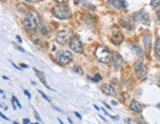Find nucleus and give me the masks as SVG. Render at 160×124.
<instances>
[{"mask_svg":"<svg viewBox=\"0 0 160 124\" xmlns=\"http://www.w3.org/2000/svg\"><path fill=\"white\" fill-rule=\"evenodd\" d=\"M129 107H130V109H132V111H135V112H140L141 109H142L141 105L137 102V100H135V99H132V100Z\"/></svg>","mask_w":160,"mask_h":124,"instance_id":"12","label":"nucleus"},{"mask_svg":"<svg viewBox=\"0 0 160 124\" xmlns=\"http://www.w3.org/2000/svg\"><path fill=\"white\" fill-rule=\"evenodd\" d=\"M113 64H114V67L116 69H119L121 65L124 64V59L121 57V54H119L118 52H113Z\"/></svg>","mask_w":160,"mask_h":124,"instance_id":"8","label":"nucleus"},{"mask_svg":"<svg viewBox=\"0 0 160 124\" xmlns=\"http://www.w3.org/2000/svg\"><path fill=\"white\" fill-rule=\"evenodd\" d=\"M75 115L79 118V119H81V118H82V117H81V115H80V114L78 113V112H75Z\"/></svg>","mask_w":160,"mask_h":124,"instance_id":"29","label":"nucleus"},{"mask_svg":"<svg viewBox=\"0 0 160 124\" xmlns=\"http://www.w3.org/2000/svg\"><path fill=\"white\" fill-rule=\"evenodd\" d=\"M69 45H70V48L72 49L74 52L81 53L83 51V44L79 37H73L72 40H70Z\"/></svg>","mask_w":160,"mask_h":124,"instance_id":"7","label":"nucleus"},{"mask_svg":"<svg viewBox=\"0 0 160 124\" xmlns=\"http://www.w3.org/2000/svg\"><path fill=\"white\" fill-rule=\"evenodd\" d=\"M143 44H144V49L147 53L150 51L151 48V35H147L143 37Z\"/></svg>","mask_w":160,"mask_h":124,"instance_id":"11","label":"nucleus"},{"mask_svg":"<svg viewBox=\"0 0 160 124\" xmlns=\"http://www.w3.org/2000/svg\"><path fill=\"white\" fill-rule=\"evenodd\" d=\"M143 68V66H142V61L141 60H137L135 62V72L136 71H138V70H140Z\"/></svg>","mask_w":160,"mask_h":124,"instance_id":"18","label":"nucleus"},{"mask_svg":"<svg viewBox=\"0 0 160 124\" xmlns=\"http://www.w3.org/2000/svg\"><path fill=\"white\" fill-rule=\"evenodd\" d=\"M23 122H24V123H30V120L28 119V118H24Z\"/></svg>","mask_w":160,"mask_h":124,"instance_id":"28","label":"nucleus"},{"mask_svg":"<svg viewBox=\"0 0 160 124\" xmlns=\"http://www.w3.org/2000/svg\"><path fill=\"white\" fill-rule=\"evenodd\" d=\"M52 15L56 19L59 20H68L72 16V12L70 8L64 4H59L52 8Z\"/></svg>","mask_w":160,"mask_h":124,"instance_id":"2","label":"nucleus"},{"mask_svg":"<svg viewBox=\"0 0 160 124\" xmlns=\"http://www.w3.org/2000/svg\"><path fill=\"white\" fill-rule=\"evenodd\" d=\"M0 115H1V117H2V118H4V119H5V120H9V119H8V118H7V117H6V116H4V115H3L2 113H1V114H0Z\"/></svg>","mask_w":160,"mask_h":124,"instance_id":"30","label":"nucleus"},{"mask_svg":"<svg viewBox=\"0 0 160 124\" xmlns=\"http://www.w3.org/2000/svg\"><path fill=\"white\" fill-rule=\"evenodd\" d=\"M12 102H13V106H14L15 109H16V106H15V105H17L18 106H19V107H22V106H21V103L19 102V100H18L15 97H12Z\"/></svg>","mask_w":160,"mask_h":124,"instance_id":"19","label":"nucleus"},{"mask_svg":"<svg viewBox=\"0 0 160 124\" xmlns=\"http://www.w3.org/2000/svg\"><path fill=\"white\" fill-rule=\"evenodd\" d=\"M120 24H121V26L123 27V28H124V29H127V30H129L130 28H129V23L127 22V21L126 20V19H121L120 20Z\"/></svg>","mask_w":160,"mask_h":124,"instance_id":"17","label":"nucleus"},{"mask_svg":"<svg viewBox=\"0 0 160 124\" xmlns=\"http://www.w3.org/2000/svg\"><path fill=\"white\" fill-rule=\"evenodd\" d=\"M130 48H132V51L135 53L136 56H138V57H141L142 55H143V50L140 48V46L137 45V44H132V46H130Z\"/></svg>","mask_w":160,"mask_h":124,"instance_id":"14","label":"nucleus"},{"mask_svg":"<svg viewBox=\"0 0 160 124\" xmlns=\"http://www.w3.org/2000/svg\"><path fill=\"white\" fill-rule=\"evenodd\" d=\"M39 93H40V94H41V96H43V97H44V99H46L47 100H49V97H47L46 96V94H44L43 93V92H41V91H39Z\"/></svg>","mask_w":160,"mask_h":124,"instance_id":"25","label":"nucleus"},{"mask_svg":"<svg viewBox=\"0 0 160 124\" xmlns=\"http://www.w3.org/2000/svg\"><path fill=\"white\" fill-rule=\"evenodd\" d=\"M72 70L75 71L76 73H78L79 75H83V70H82L79 66H74V67L72 68Z\"/></svg>","mask_w":160,"mask_h":124,"instance_id":"20","label":"nucleus"},{"mask_svg":"<svg viewBox=\"0 0 160 124\" xmlns=\"http://www.w3.org/2000/svg\"><path fill=\"white\" fill-rule=\"evenodd\" d=\"M157 107H158V108L160 109V103H158V105H157Z\"/></svg>","mask_w":160,"mask_h":124,"instance_id":"37","label":"nucleus"},{"mask_svg":"<svg viewBox=\"0 0 160 124\" xmlns=\"http://www.w3.org/2000/svg\"><path fill=\"white\" fill-rule=\"evenodd\" d=\"M101 80V76L99 75V74H96V75L94 76V78L92 79V81L93 82H99Z\"/></svg>","mask_w":160,"mask_h":124,"instance_id":"22","label":"nucleus"},{"mask_svg":"<svg viewBox=\"0 0 160 124\" xmlns=\"http://www.w3.org/2000/svg\"><path fill=\"white\" fill-rule=\"evenodd\" d=\"M133 20L135 22H139V23H142L144 25H149L150 24V17L146 12L144 11H139V12H136V13L133 14Z\"/></svg>","mask_w":160,"mask_h":124,"instance_id":"6","label":"nucleus"},{"mask_svg":"<svg viewBox=\"0 0 160 124\" xmlns=\"http://www.w3.org/2000/svg\"><path fill=\"white\" fill-rule=\"evenodd\" d=\"M55 1L59 3V4H65V3L68 2V0H55Z\"/></svg>","mask_w":160,"mask_h":124,"instance_id":"24","label":"nucleus"},{"mask_svg":"<svg viewBox=\"0 0 160 124\" xmlns=\"http://www.w3.org/2000/svg\"><path fill=\"white\" fill-rule=\"evenodd\" d=\"M34 115H35V117H36V119H37L39 122H41V117H40V115H39L37 113V111H35L34 110Z\"/></svg>","mask_w":160,"mask_h":124,"instance_id":"23","label":"nucleus"},{"mask_svg":"<svg viewBox=\"0 0 160 124\" xmlns=\"http://www.w3.org/2000/svg\"><path fill=\"white\" fill-rule=\"evenodd\" d=\"M24 93H25V94H27V97H28L29 99H31V94H30V93H29L28 91H26V90H25V91H24Z\"/></svg>","mask_w":160,"mask_h":124,"instance_id":"27","label":"nucleus"},{"mask_svg":"<svg viewBox=\"0 0 160 124\" xmlns=\"http://www.w3.org/2000/svg\"><path fill=\"white\" fill-rule=\"evenodd\" d=\"M101 91L107 96H113L115 94V89L110 84H103L101 86Z\"/></svg>","mask_w":160,"mask_h":124,"instance_id":"10","label":"nucleus"},{"mask_svg":"<svg viewBox=\"0 0 160 124\" xmlns=\"http://www.w3.org/2000/svg\"><path fill=\"white\" fill-rule=\"evenodd\" d=\"M21 66L24 67V68H27V67H28V66H27V65H25V64H21Z\"/></svg>","mask_w":160,"mask_h":124,"instance_id":"33","label":"nucleus"},{"mask_svg":"<svg viewBox=\"0 0 160 124\" xmlns=\"http://www.w3.org/2000/svg\"><path fill=\"white\" fill-rule=\"evenodd\" d=\"M34 70H35V72H36V75H37V77L39 79H40V81L43 83V84L46 86V88H47L49 90H52V88H49V86L47 84V82H46V79H44V74H43V72H41V71H39V70H37L36 68H34Z\"/></svg>","mask_w":160,"mask_h":124,"instance_id":"13","label":"nucleus"},{"mask_svg":"<svg viewBox=\"0 0 160 124\" xmlns=\"http://www.w3.org/2000/svg\"><path fill=\"white\" fill-rule=\"evenodd\" d=\"M26 2H28V3H31V2H32V0H26Z\"/></svg>","mask_w":160,"mask_h":124,"instance_id":"36","label":"nucleus"},{"mask_svg":"<svg viewBox=\"0 0 160 124\" xmlns=\"http://www.w3.org/2000/svg\"><path fill=\"white\" fill-rule=\"evenodd\" d=\"M78 2H79V0H74V3H75V4H77Z\"/></svg>","mask_w":160,"mask_h":124,"instance_id":"34","label":"nucleus"},{"mask_svg":"<svg viewBox=\"0 0 160 124\" xmlns=\"http://www.w3.org/2000/svg\"><path fill=\"white\" fill-rule=\"evenodd\" d=\"M108 2H109L110 5H112L113 7L116 8V9L124 8L123 7V3H124L123 0H108Z\"/></svg>","mask_w":160,"mask_h":124,"instance_id":"15","label":"nucleus"},{"mask_svg":"<svg viewBox=\"0 0 160 124\" xmlns=\"http://www.w3.org/2000/svg\"><path fill=\"white\" fill-rule=\"evenodd\" d=\"M150 4L153 8H156L157 6H159V4H160V0H151Z\"/></svg>","mask_w":160,"mask_h":124,"instance_id":"21","label":"nucleus"},{"mask_svg":"<svg viewBox=\"0 0 160 124\" xmlns=\"http://www.w3.org/2000/svg\"><path fill=\"white\" fill-rule=\"evenodd\" d=\"M71 35H72V32L68 29L61 30L56 35V43L60 44V45H65L68 43V40L70 38Z\"/></svg>","mask_w":160,"mask_h":124,"instance_id":"4","label":"nucleus"},{"mask_svg":"<svg viewBox=\"0 0 160 124\" xmlns=\"http://www.w3.org/2000/svg\"><path fill=\"white\" fill-rule=\"evenodd\" d=\"M17 38H18V40H19V41H20V43H22V40H21V38H20V37H19V35H17Z\"/></svg>","mask_w":160,"mask_h":124,"instance_id":"32","label":"nucleus"},{"mask_svg":"<svg viewBox=\"0 0 160 124\" xmlns=\"http://www.w3.org/2000/svg\"><path fill=\"white\" fill-rule=\"evenodd\" d=\"M124 41V35L121 32H114L112 35V43L116 44V45H120V44Z\"/></svg>","mask_w":160,"mask_h":124,"instance_id":"9","label":"nucleus"},{"mask_svg":"<svg viewBox=\"0 0 160 124\" xmlns=\"http://www.w3.org/2000/svg\"><path fill=\"white\" fill-rule=\"evenodd\" d=\"M112 103H113V105H118V103H117V102H115V100H113V102H112Z\"/></svg>","mask_w":160,"mask_h":124,"instance_id":"31","label":"nucleus"},{"mask_svg":"<svg viewBox=\"0 0 160 124\" xmlns=\"http://www.w3.org/2000/svg\"><path fill=\"white\" fill-rule=\"evenodd\" d=\"M56 58H57V61L60 64L66 65L72 60V54H71V52L68 51V50H61V51H59L57 53Z\"/></svg>","mask_w":160,"mask_h":124,"instance_id":"5","label":"nucleus"},{"mask_svg":"<svg viewBox=\"0 0 160 124\" xmlns=\"http://www.w3.org/2000/svg\"><path fill=\"white\" fill-rule=\"evenodd\" d=\"M158 85H159V87H160V79H159V81H158Z\"/></svg>","mask_w":160,"mask_h":124,"instance_id":"38","label":"nucleus"},{"mask_svg":"<svg viewBox=\"0 0 160 124\" xmlns=\"http://www.w3.org/2000/svg\"><path fill=\"white\" fill-rule=\"evenodd\" d=\"M96 58L102 63H110L113 59V53L104 45H99L95 51Z\"/></svg>","mask_w":160,"mask_h":124,"instance_id":"3","label":"nucleus"},{"mask_svg":"<svg viewBox=\"0 0 160 124\" xmlns=\"http://www.w3.org/2000/svg\"><path fill=\"white\" fill-rule=\"evenodd\" d=\"M154 51L158 58H160V37H158L155 41V46H154Z\"/></svg>","mask_w":160,"mask_h":124,"instance_id":"16","label":"nucleus"},{"mask_svg":"<svg viewBox=\"0 0 160 124\" xmlns=\"http://www.w3.org/2000/svg\"><path fill=\"white\" fill-rule=\"evenodd\" d=\"M3 79H4V80H9L7 77H5V76H3Z\"/></svg>","mask_w":160,"mask_h":124,"instance_id":"35","label":"nucleus"},{"mask_svg":"<svg viewBox=\"0 0 160 124\" xmlns=\"http://www.w3.org/2000/svg\"><path fill=\"white\" fill-rule=\"evenodd\" d=\"M41 24V18L34 10H30L24 20V26L28 31H36Z\"/></svg>","mask_w":160,"mask_h":124,"instance_id":"1","label":"nucleus"},{"mask_svg":"<svg viewBox=\"0 0 160 124\" xmlns=\"http://www.w3.org/2000/svg\"><path fill=\"white\" fill-rule=\"evenodd\" d=\"M156 16H157V19H158V21L160 22V8L157 10V12H156Z\"/></svg>","mask_w":160,"mask_h":124,"instance_id":"26","label":"nucleus"}]
</instances>
